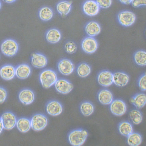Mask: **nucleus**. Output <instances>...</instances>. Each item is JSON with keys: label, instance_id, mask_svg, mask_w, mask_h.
<instances>
[{"label": "nucleus", "instance_id": "1", "mask_svg": "<svg viewBox=\"0 0 146 146\" xmlns=\"http://www.w3.org/2000/svg\"><path fill=\"white\" fill-rule=\"evenodd\" d=\"M40 80L43 87L48 88L55 84L58 80V78L56 74L53 70H46L40 74Z\"/></svg>", "mask_w": 146, "mask_h": 146}, {"label": "nucleus", "instance_id": "2", "mask_svg": "<svg viewBox=\"0 0 146 146\" xmlns=\"http://www.w3.org/2000/svg\"><path fill=\"white\" fill-rule=\"evenodd\" d=\"M88 135L86 131L82 129L75 130L70 132L68 136V140L72 145L81 146L84 143Z\"/></svg>", "mask_w": 146, "mask_h": 146}, {"label": "nucleus", "instance_id": "3", "mask_svg": "<svg viewBox=\"0 0 146 146\" xmlns=\"http://www.w3.org/2000/svg\"><path fill=\"white\" fill-rule=\"evenodd\" d=\"M1 52L7 56H14L18 50V45L17 42L12 39H8L5 41L1 46Z\"/></svg>", "mask_w": 146, "mask_h": 146}, {"label": "nucleus", "instance_id": "4", "mask_svg": "<svg viewBox=\"0 0 146 146\" xmlns=\"http://www.w3.org/2000/svg\"><path fill=\"white\" fill-rule=\"evenodd\" d=\"M31 127L33 130L39 131L44 129L48 124L47 118L41 114H37L32 117L31 121Z\"/></svg>", "mask_w": 146, "mask_h": 146}, {"label": "nucleus", "instance_id": "5", "mask_svg": "<svg viewBox=\"0 0 146 146\" xmlns=\"http://www.w3.org/2000/svg\"><path fill=\"white\" fill-rule=\"evenodd\" d=\"M136 16L135 13L130 11L121 12L118 14L119 22L122 26L129 27L132 26L135 23Z\"/></svg>", "mask_w": 146, "mask_h": 146}, {"label": "nucleus", "instance_id": "6", "mask_svg": "<svg viewBox=\"0 0 146 146\" xmlns=\"http://www.w3.org/2000/svg\"><path fill=\"white\" fill-rule=\"evenodd\" d=\"M1 119L3 127L6 130H11L16 125V117L11 112H5L1 115Z\"/></svg>", "mask_w": 146, "mask_h": 146}, {"label": "nucleus", "instance_id": "7", "mask_svg": "<svg viewBox=\"0 0 146 146\" xmlns=\"http://www.w3.org/2000/svg\"><path fill=\"white\" fill-rule=\"evenodd\" d=\"M98 43L93 37H88L83 40L82 47L83 51L88 54L95 53L98 48Z\"/></svg>", "mask_w": 146, "mask_h": 146}, {"label": "nucleus", "instance_id": "8", "mask_svg": "<svg viewBox=\"0 0 146 146\" xmlns=\"http://www.w3.org/2000/svg\"><path fill=\"white\" fill-rule=\"evenodd\" d=\"M111 111L113 115L118 116L123 115L127 111V106L123 101L115 100L112 101L110 104Z\"/></svg>", "mask_w": 146, "mask_h": 146}, {"label": "nucleus", "instance_id": "9", "mask_svg": "<svg viewBox=\"0 0 146 146\" xmlns=\"http://www.w3.org/2000/svg\"><path fill=\"white\" fill-rule=\"evenodd\" d=\"M83 11L86 14L90 16L97 15L100 11V7L96 1L93 0H88L84 3Z\"/></svg>", "mask_w": 146, "mask_h": 146}, {"label": "nucleus", "instance_id": "10", "mask_svg": "<svg viewBox=\"0 0 146 146\" xmlns=\"http://www.w3.org/2000/svg\"><path fill=\"white\" fill-rule=\"evenodd\" d=\"M58 70L62 74L69 75L74 70V65L69 60L64 59L61 60L58 63Z\"/></svg>", "mask_w": 146, "mask_h": 146}, {"label": "nucleus", "instance_id": "11", "mask_svg": "<svg viewBox=\"0 0 146 146\" xmlns=\"http://www.w3.org/2000/svg\"><path fill=\"white\" fill-rule=\"evenodd\" d=\"M55 86L57 91L64 94L70 93L73 88V84L64 79L57 80L55 84Z\"/></svg>", "mask_w": 146, "mask_h": 146}, {"label": "nucleus", "instance_id": "12", "mask_svg": "<svg viewBox=\"0 0 146 146\" xmlns=\"http://www.w3.org/2000/svg\"><path fill=\"white\" fill-rule=\"evenodd\" d=\"M113 74L110 71L105 70L101 72L98 77V83L102 86L108 87L113 83Z\"/></svg>", "mask_w": 146, "mask_h": 146}, {"label": "nucleus", "instance_id": "13", "mask_svg": "<svg viewBox=\"0 0 146 146\" xmlns=\"http://www.w3.org/2000/svg\"><path fill=\"white\" fill-rule=\"evenodd\" d=\"M47 59L41 54L33 53L31 56V64L35 68H44L47 64Z\"/></svg>", "mask_w": 146, "mask_h": 146}, {"label": "nucleus", "instance_id": "14", "mask_svg": "<svg viewBox=\"0 0 146 146\" xmlns=\"http://www.w3.org/2000/svg\"><path fill=\"white\" fill-rule=\"evenodd\" d=\"M46 110L48 114L52 116H58L62 112L63 107L59 102L52 101L47 105Z\"/></svg>", "mask_w": 146, "mask_h": 146}, {"label": "nucleus", "instance_id": "15", "mask_svg": "<svg viewBox=\"0 0 146 146\" xmlns=\"http://www.w3.org/2000/svg\"><path fill=\"white\" fill-rule=\"evenodd\" d=\"M35 94L31 90L25 89L21 90L19 95V100L22 103L29 105L32 103L35 100Z\"/></svg>", "mask_w": 146, "mask_h": 146}, {"label": "nucleus", "instance_id": "16", "mask_svg": "<svg viewBox=\"0 0 146 146\" xmlns=\"http://www.w3.org/2000/svg\"><path fill=\"white\" fill-rule=\"evenodd\" d=\"M15 75V69L11 65H5L0 69V75L4 80H9L13 79Z\"/></svg>", "mask_w": 146, "mask_h": 146}, {"label": "nucleus", "instance_id": "17", "mask_svg": "<svg viewBox=\"0 0 146 146\" xmlns=\"http://www.w3.org/2000/svg\"><path fill=\"white\" fill-rule=\"evenodd\" d=\"M129 80L128 75L123 72H116L113 74V83L117 86H125L128 84Z\"/></svg>", "mask_w": 146, "mask_h": 146}, {"label": "nucleus", "instance_id": "18", "mask_svg": "<svg viewBox=\"0 0 146 146\" xmlns=\"http://www.w3.org/2000/svg\"><path fill=\"white\" fill-rule=\"evenodd\" d=\"M85 31L89 36L94 37L100 34L101 29L98 23L93 21L87 23L85 27Z\"/></svg>", "mask_w": 146, "mask_h": 146}, {"label": "nucleus", "instance_id": "19", "mask_svg": "<svg viewBox=\"0 0 146 146\" xmlns=\"http://www.w3.org/2000/svg\"><path fill=\"white\" fill-rule=\"evenodd\" d=\"M15 72L17 78L21 79H25L31 74V69L28 65L22 64L17 67L15 69Z\"/></svg>", "mask_w": 146, "mask_h": 146}, {"label": "nucleus", "instance_id": "20", "mask_svg": "<svg viewBox=\"0 0 146 146\" xmlns=\"http://www.w3.org/2000/svg\"><path fill=\"white\" fill-rule=\"evenodd\" d=\"M98 98L101 103L104 105H109L113 101V96L110 90H103L99 93Z\"/></svg>", "mask_w": 146, "mask_h": 146}, {"label": "nucleus", "instance_id": "21", "mask_svg": "<svg viewBox=\"0 0 146 146\" xmlns=\"http://www.w3.org/2000/svg\"><path fill=\"white\" fill-rule=\"evenodd\" d=\"M72 4V2L71 1H61L57 5V11L62 16H66L70 13L71 10Z\"/></svg>", "mask_w": 146, "mask_h": 146}, {"label": "nucleus", "instance_id": "22", "mask_svg": "<svg viewBox=\"0 0 146 146\" xmlns=\"http://www.w3.org/2000/svg\"><path fill=\"white\" fill-rule=\"evenodd\" d=\"M47 40L51 43H56L60 41L61 35L60 31L55 29H50L47 33L46 35Z\"/></svg>", "mask_w": 146, "mask_h": 146}, {"label": "nucleus", "instance_id": "23", "mask_svg": "<svg viewBox=\"0 0 146 146\" xmlns=\"http://www.w3.org/2000/svg\"><path fill=\"white\" fill-rule=\"evenodd\" d=\"M130 103L138 109H141L145 106L146 103V96L145 94H138L131 98Z\"/></svg>", "mask_w": 146, "mask_h": 146}, {"label": "nucleus", "instance_id": "24", "mask_svg": "<svg viewBox=\"0 0 146 146\" xmlns=\"http://www.w3.org/2000/svg\"><path fill=\"white\" fill-rule=\"evenodd\" d=\"M16 126L20 132L26 133L31 128V121L26 118H20L17 121Z\"/></svg>", "mask_w": 146, "mask_h": 146}, {"label": "nucleus", "instance_id": "25", "mask_svg": "<svg viewBox=\"0 0 146 146\" xmlns=\"http://www.w3.org/2000/svg\"><path fill=\"white\" fill-rule=\"evenodd\" d=\"M119 130L121 135L127 137L133 132L132 125L127 122H123L121 123L119 125Z\"/></svg>", "mask_w": 146, "mask_h": 146}, {"label": "nucleus", "instance_id": "26", "mask_svg": "<svg viewBox=\"0 0 146 146\" xmlns=\"http://www.w3.org/2000/svg\"><path fill=\"white\" fill-rule=\"evenodd\" d=\"M53 13L52 10L48 7H45L41 8L39 12V17L42 20L48 21L53 17Z\"/></svg>", "mask_w": 146, "mask_h": 146}, {"label": "nucleus", "instance_id": "27", "mask_svg": "<svg viewBox=\"0 0 146 146\" xmlns=\"http://www.w3.org/2000/svg\"><path fill=\"white\" fill-rule=\"evenodd\" d=\"M127 137V142L129 145L138 146L142 143V137L139 133H132Z\"/></svg>", "mask_w": 146, "mask_h": 146}, {"label": "nucleus", "instance_id": "28", "mask_svg": "<svg viewBox=\"0 0 146 146\" xmlns=\"http://www.w3.org/2000/svg\"><path fill=\"white\" fill-rule=\"evenodd\" d=\"M80 110L83 115L85 116H89L93 113L94 108L91 103L89 102H85L80 105Z\"/></svg>", "mask_w": 146, "mask_h": 146}, {"label": "nucleus", "instance_id": "29", "mask_svg": "<svg viewBox=\"0 0 146 146\" xmlns=\"http://www.w3.org/2000/svg\"><path fill=\"white\" fill-rule=\"evenodd\" d=\"M91 70L90 66L86 63H83L79 65L77 68L78 75L82 78H85L90 74Z\"/></svg>", "mask_w": 146, "mask_h": 146}, {"label": "nucleus", "instance_id": "30", "mask_svg": "<svg viewBox=\"0 0 146 146\" xmlns=\"http://www.w3.org/2000/svg\"><path fill=\"white\" fill-rule=\"evenodd\" d=\"M134 59L137 65L141 66H145L146 65V52L142 50L137 52L134 56Z\"/></svg>", "mask_w": 146, "mask_h": 146}, {"label": "nucleus", "instance_id": "31", "mask_svg": "<svg viewBox=\"0 0 146 146\" xmlns=\"http://www.w3.org/2000/svg\"><path fill=\"white\" fill-rule=\"evenodd\" d=\"M129 117L134 124L139 125L142 122L143 119L141 113L139 110H133L129 113Z\"/></svg>", "mask_w": 146, "mask_h": 146}, {"label": "nucleus", "instance_id": "32", "mask_svg": "<svg viewBox=\"0 0 146 146\" xmlns=\"http://www.w3.org/2000/svg\"><path fill=\"white\" fill-rule=\"evenodd\" d=\"M65 49L67 53L72 54L76 52L77 46L74 42L72 41H69L65 44Z\"/></svg>", "mask_w": 146, "mask_h": 146}, {"label": "nucleus", "instance_id": "33", "mask_svg": "<svg viewBox=\"0 0 146 146\" xmlns=\"http://www.w3.org/2000/svg\"><path fill=\"white\" fill-rule=\"evenodd\" d=\"M96 1L100 7L105 9L110 7L112 3V0H96Z\"/></svg>", "mask_w": 146, "mask_h": 146}, {"label": "nucleus", "instance_id": "34", "mask_svg": "<svg viewBox=\"0 0 146 146\" xmlns=\"http://www.w3.org/2000/svg\"><path fill=\"white\" fill-rule=\"evenodd\" d=\"M139 85L140 88L143 91L146 90V76L145 74L141 77L139 80Z\"/></svg>", "mask_w": 146, "mask_h": 146}, {"label": "nucleus", "instance_id": "35", "mask_svg": "<svg viewBox=\"0 0 146 146\" xmlns=\"http://www.w3.org/2000/svg\"><path fill=\"white\" fill-rule=\"evenodd\" d=\"M131 3L134 7L138 8L142 6H145L146 0H133Z\"/></svg>", "mask_w": 146, "mask_h": 146}, {"label": "nucleus", "instance_id": "36", "mask_svg": "<svg viewBox=\"0 0 146 146\" xmlns=\"http://www.w3.org/2000/svg\"><path fill=\"white\" fill-rule=\"evenodd\" d=\"M7 97L6 90L2 87H0V104H2L5 101Z\"/></svg>", "mask_w": 146, "mask_h": 146}, {"label": "nucleus", "instance_id": "37", "mask_svg": "<svg viewBox=\"0 0 146 146\" xmlns=\"http://www.w3.org/2000/svg\"><path fill=\"white\" fill-rule=\"evenodd\" d=\"M121 2L125 5H129L132 3L133 0H119Z\"/></svg>", "mask_w": 146, "mask_h": 146}, {"label": "nucleus", "instance_id": "38", "mask_svg": "<svg viewBox=\"0 0 146 146\" xmlns=\"http://www.w3.org/2000/svg\"><path fill=\"white\" fill-rule=\"evenodd\" d=\"M3 128H4V127H3V124L2 122H1V119L0 118V134L2 132Z\"/></svg>", "mask_w": 146, "mask_h": 146}, {"label": "nucleus", "instance_id": "39", "mask_svg": "<svg viewBox=\"0 0 146 146\" xmlns=\"http://www.w3.org/2000/svg\"><path fill=\"white\" fill-rule=\"evenodd\" d=\"M5 2L8 3H11L15 2L16 0H3Z\"/></svg>", "mask_w": 146, "mask_h": 146}, {"label": "nucleus", "instance_id": "40", "mask_svg": "<svg viewBox=\"0 0 146 146\" xmlns=\"http://www.w3.org/2000/svg\"><path fill=\"white\" fill-rule=\"evenodd\" d=\"M1 1H0V9H1Z\"/></svg>", "mask_w": 146, "mask_h": 146}]
</instances>
